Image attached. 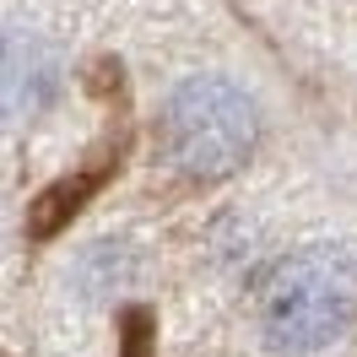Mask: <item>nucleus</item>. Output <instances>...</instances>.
<instances>
[{
  "label": "nucleus",
  "mask_w": 357,
  "mask_h": 357,
  "mask_svg": "<svg viewBox=\"0 0 357 357\" xmlns=\"http://www.w3.org/2000/svg\"><path fill=\"white\" fill-rule=\"evenodd\" d=\"M260 331L276 352L309 357L352 331L357 319V266L341 244H303L271 266L260 287Z\"/></svg>",
  "instance_id": "1"
},
{
  "label": "nucleus",
  "mask_w": 357,
  "mask_h": 357,
  "mask_svg": "<svg viewBox=\"0 0 357 357\" xmlns=\"http://www.w3.org/2000/svg\"><path fill=\"white\" fill-rule=\"evenodd\" d=\"M260 141V114L222 76H195L162 103V157L184 178H227Z\"/></svg>",
  "instance_id": "2"
}]
</instances>
